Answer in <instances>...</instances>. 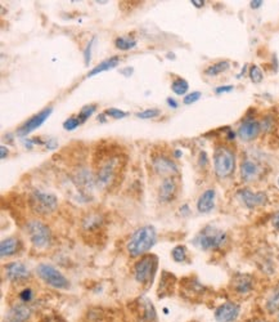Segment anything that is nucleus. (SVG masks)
<instances>
[{"label": "nucleus", "mask_w": 279, "mask_h": 322, "mask_svg": "<svg viewBox=\"0 0 279 322\" xmlns=\"http://www.w3.org/2000/svg\"><path fill=\"white\" fill-rule=\"evenodd\" d=\"M97 159V169H95V180L97 186L102 189H108L116 183L120 173L124 170L126 164V156L121 154V151L106 150L102 151Z\"/></svg>", "instance_id": "f257e3e1"}, {"label": "nucleus", "mask_w": 279, "mask_h": 322, "mask_svg": "<svg viewBox=\"0 0 279 322\" xmlns=\"http://www.w3.org/2000/svg\"><path fill=\"white\" fill-rule=\"evenodd\" d=\"M156 240H157L156 228L153 226H143L131 235L130 240L126 244V250L131 258L143 257L148 254V251L155 246Z\"/></svg>", "instance_id": "f03ea898"}, {"label": "nucleus", "mask_w": 279, "mask_h": 322, "mask_svg": "<svg viewBox=\"0 0 279 322\" xmlns=\"http://www.w3.org/2000/svg\"><path fill=\"white\" fill-rule=\"evenodd\" d=\"M226 240L228 236L223 230H219L214 226H206L194 237L193 244L203 251H215L223 248L226 244Z\"/></svg>", "instance_id": "7ed1b4c3"}, {"label": "nucleus", "mask_w": 279, "mask_h": 322, "mask_svg": "<svg viewBox=\"0 0 279 322\" xmlns=\"http://www.w3.org/2000/svg\"><path fill=\"white\" fill-rule=\"evenodd\" d=\"M214 170L219 179L229 178L235 170V154L224 145L216 146L214 152Z\"/></svg>", "instance_id": "20e7f679"}, {"label": "nucleus", "mask_w": 279, "mask_h": 322, "mask_svg": "<svg viewBox=\"0 0 279 322\" xmlns=\"http://www.w3.org/2000/svg\"><path fill=\"white\" fill-rule=\"evenodd\" d=\"M29 205L38 216H51L58 207V197L43 189H34L29 197Z\"/></svg>", "instance_id": "39448f33"}, {"label": "nucleus", "mask_w": 279, "mask_h": 322, "mask_svg": "<svg viewBox=\"0 0 279 322\" xmlns=\"http://www.w3.org/2000/svg\"><path fill=\"white\" fill-rule=\"evenodd\" d=\"M26 234L35 249L44 250L52 244V232L44 222L39 219H31L26 223Z\"/></svg>", "instance_id": "423d86ee"}, {"label": "nucleus", "mask_w": 279, "mask_h": 322, "mask_svg": "<svg viewBox=\"0 0 279 322\" xmlns=\"http://www.w3.org/2000/svg\"><path fill=\"white\" fill-rule=\"evenodd\" d=\"M157 264L158 259L156 255L146 254L140 257V259L134 266V278H135V281L142 285L149 284L155 277V273L157 271Z\"/></svg>", "instance_id": "0eeeda50"}, {"label": "nucleus", "mask_w": 279, "mask_h": 322, "mask_svg": "<svg viewBox=\"0 0 279 322\" xmlns=\"http://www.w3.org/2000/svg\"><path fill=\"white\" fill-rule=\"evenodd\" d=\"M36 273L45 284L54 287V289L67 290L70 287V281L67 280V277L61 272L60 269H57L52 264H39L36 268Z\"/></svg>", "instance_id": "6e6552de"}, {"label": "nucleus", "mask_w": 279, "mask_h": 322, "mask_svg": "<svg viewBox=\"0 0 279 322\" xmlns=\"http://www.w3.org/2000/svg\"><path fill=\"white\" fill-rule=\"evenodd\" d=\"M52 113H53V109H52V107H47V109L42 110L40 113L31 116L27 122H25L21 127L18 128L17 136L21 137V138H25V137H27L30 133H33L34 130L39 129V128L47 122L48 118L51 116Z\"/></svg>", "instance_id": "1a4fd4ad"}, {"label": "nucleus", "mask_w": 279, "mask_h": 322, "mask_svg": "<svg viewBox=\"0 0 279 322\" xmlns=\"http://www.w3.org/2000/svg\"><path fill=\"white\" fill-rule=\"evenodd\" d=\"M261 132V125L253 116H246L238 128V137L244 142H251L256 139Z\"/></svg>", "instance_id": "9d476101"}, {"label": "nucleus", "mask_w": 279, "mask_h": 322, "mask_svg": "<svg viewBox=\"0 0 279 322\" xmlns=\"http://www.w3.org/2000/svg\"><path fill=\"white\" fill-rule=\"evenodd\" d=\"M237 197L247 209L252 210L255 207L262 206L267 202V195L265 192H253L249 188L238 189Z\"/></svg>", "instance_id": "9b49d317"}, {"label": "nucleus", "mask_w": 279, "mask_h": 322, "mask_svg": "<svg viewBox=\"0 0 279 322\" xmlns=\"http://www.w3.org/2000/svg\"><path fill=\"white\" fill-rule=\"evenodd\" d=\"M152 166H153V170L158 175H162L163 178L174 177L179 173L178 165L175 164V161L170 159V157L165 156V155H157V156L153 157Z\"/></svg>", "instance_id": "f8f14e48"}, {"label": "nucleus", "mask_w": 279, "mask_h": 322, "mask_svg": "<svg viewBox=\"0 0 279 322\" xmlns=\"http://www.w3.org/2000/svg\"><path fill=\"white\" fill-rule=\"evenodd\" d=\"M240 313L239 304L234 301H225L215 309L214 317L217 322H234Z\"/></svg>", "instance_id": "ddd939ff"}, {"label": "nucleus", "mask_w": 279, "mask_h": 322, "mask_svg": "<svg viewBox=\"0 0 279 322\" xmlns=\"http://www.w3.org/2000/svg\"><path fill=\"white\" fill-rule=\"evenodd\" d=\"M232 289L238 295H247L253 290L255 278L247 273H237L232 278Z\"/></svg>", "instance_id": "4468645a"}, {"label": "nucleus", "mask_w": 279, "mask_h": 322, "mask_svg": "<svg viewBox=\"0 0 279 322\" xmlns=\"http://www.w3.org/2000/svg\"><path fill=\"white\" fill-rule=\"evenodd\" d=\"M33 314V309L26 303H17L7 312L3 322H26Z\"/></svg>", "instance_id": "2eb2a0df"}, {"label": "nucleus", "mask_w": 279, "mask_h": 322, "mask_svg": "<svg viewBox=\"0 0 279 322\" xmlns=\"http://www.w3.org/2000/svg\"><path fill=\"white\" fill-rule=\"evenodd\" d=\"M6 271V277L12 282H22L30 277V271L26 267V264L21 262H12L4 267Z\"/></svg>", "instance_id": "dca6fc26"}, {"label": "nucleus", "mask_w": 279, "mask_h": 322, "mask_svg": "<svg viewBox=\"0 0 279 322\" xmlns=\"http://www.w3.org/2000/svg\"><path fill=\"white\" fill-rule=\"evenodd\" d=\"M178 193V183L174 177L163 178L160 184V191H158V198L161 202H171L176 197Z\"/></svg>", "instance_id": "f3484780"}, {"label": "nucleus", "mask_w": 279, "mask_h": 322, "mask_svg": "<svg viewBox=\"0 0 279 322\" xmlns=\"http://www.w3.org/2000/svg\"><path fill=\"white\" fill-rule=\"evenodd\" d=\"M240 178L243 182H253L261 174V168L256 161L251 159H244L240 164Z\"/></svg>", "instance_id": "a211bd4d"}, {"label": "nucleus", "mask_w": 279, "mask_h": 322, "mask_svg": "<svg viewBox=\"0 0 279 322\" xmlns=\"http://www.w3.org/2000/svg\"><path fill=\"white\" fill-rule=\"evenodd\" d=\"M215 198H216L215 189H206L205 192H202V195L198 197V201H197V210L202 214L210 213L211 210L215 207Z\"/></svg>", "instance_id": "6ab92c4d"}, {"label": "nucleus", "mask_w": 279, "mask_h": 322, "mask_svg": "<svg viewBox=\"0 0 279 322\" xmlns=\"http://www.w3.org/2000/svg\"><path fill=\"white\" fill-rule=\"evenodd\" d=\"M21 248V241L17 237H7L0 243V255L2 258H9L17 254Z\"/></svg>", "instance_id": "aec40b11"}, {"label": "nucleus", "mask_w": 279, "mask_h": 322, "mask_svg": "<svg viewBox=\"0 0 279 322\" xmlns=\"http://www.w3.org/2000/svg\"><path fill=\"white\" fill-rule=\"evenodd\" d=\"M103 226V218L99 213H90L83 219V231L88 234H95Z\"/></svg>", "instance_id": "412c9836"}, {"label": "nucleus", "mask_w": 279, "mask_h": 322, "mask_svg": "<svg viewBox=\"0 0 279 322\" xmlns=\"http://www.w3.org/2000/svg\"><path fill=\"white\" fill-rule=\"evenodd\" d=\"M139 308H140V319L142 322H155L156 321V309L155 305L152 304V301L148 298L139 299Z\"/></svg>", "instance_id": "4be33fe9"}, {"label": "nucleus", "mask_w": 279, "mask_h": 322, "mask_svg": "<svg viewBox=\"0 0 279 322\" xmlns=\"http://www.w3.org/2000/svg\"><path fill=\"white\" fill-rule=\"evenodd\" d=\"M120 63V57L119 56H113V57H110V58L104 59V61H102L101 63H98L97 66H94V67L90 70L89 72H88V75H86V77H93L95 76V75L101 74V72H104V71H108V70H112V68L117 67Z\"/></svg>", "instance_id": "5701e85b"}, {"label": "nucleus", "mask_w": 279, "mask_h": 322, "mask_svg": "<svg viewBox=\"0 0 279 322\" xmlns=\"http://www.w3.org/2000/svg\"><path fill=\"white\" fill-rule=\"evenodd\" d=\"M175 277L172 275H170L167 271H163L162 276H161L160 281V289H158V296L162 298V296L167 295V294L171 293L172 287H174V284H175Z\"/></svg>", "instance_id": "b1692460"}, {"label": "nucleus", "mask_w": 279, "mask_h": 322, "mask_svg": "<svg viewBox=\"0 0 279 322\" xmlns=\"http://www.w3.org/2000/svg\"><path fill=\"white\" fill-rule=\"evenodd\" d=\"M115 47L120 50H130L137 47V39H134L130 35L117 36L115 39Z\"/></svg>", "instance_id": "393cba45"}, {"label": "nucleus", "mask_w": 279, "mask_h": 322, "mask_svg": "<svg viewBox=\"0 0 279 322\" xmlns=\"http://www.w3.org/2000/svg\"><path fill=\"white\" fill-rule=\"evenodd\" d=\"M230 67V63L228 61H219V62L214 63V65L208 66L205 70V74L207 76H217V75L223 74L226 70H229Z\"/></svg>", "instance_id": "a878e982"}, {"label": "nucleus", "mask_w": 279, "mask_h": 322, "mask_svg": "<svg viewBox=\"0 0 279 322\" xmlns=\"http://www.w3.org/2000/svg\"><path fill=\"white\" fill-rule=\"evenodd\" d=\"M188 89H189V84L183 77H176L171 83V90L176 95H187Z\"/></svg>", "instance_id": "bb28decb"}, {"label": "nucleus", "mask_w": 279, "mask_h": 322, "mask_svg": "<svg viewBox=\"0 0 279 322\" xmlns=\"http://www.w3.org/2000/svg\"><path fill=\"white\" fill-rule=\"evenodd\" d=\"M266 309L269 313H276L279 310V284L273 290L271 295L266 301Z\"/></svg>", "instance_id": "cd10ccee"}, {"label": "nucleus", "mask_w": 279, "mask_h": 322, "mask_svg": "<svg viewBox=\"0 0 279 322\" xmlns=\"http://www.w3.org/2000/svg\"><path fill=\"white\" fill-rule=\"evenodd\" d=\"M171 258L176 263H184L188 259V250L184 245H178L171 250Z\"/></svg>", "instance_id": "c85d7f7f"}, {"label": "nucleus", "mask_w": 279, "mask_h": 322, "mask_svg": "<svg viewBox=\"0 0 279 322\" xmlns=\"http://www.w3.org/2000/svg\"><path fill=\"white\" fill-rule=\"evenodd\" d=\"M95 110H97V104H86L80 110L78 118L80 119L81 123H85L95 113Z\"/></svg>", "instance_id": "c756f323"}, {"label": "nucleus", "mask_w": 279, "mask_h": 322, "mask_svg": "<svg viewBox=\"0 0 279 322\" xmlns=\"http://www.w3.org/2000/svg\"><path fill=\"white\" fill-rule=\"evenodd\" d=\"M249 79H251V81L255 84L261 83L262 79H264V75H262L261 68L256 65L251 66V67H249Z\"/></svg>", "instance_id": "7c9ffc66"}, {"label": "nucleus", "mask_w": 279, "mask_h": 322, "mask_svg": "<svg viewBox=\"0 0 279 322\" xmlns=\"http://www.w3.org/2000/svg\"><path fill=\"white\" fill-rule=\"evenodd\" d=\"M161 115V111L158 109H147L144 111H140V113L135 114L138 119H143V120H147V119H155L157 116Z\"/></svg>", "instance_id": "2f4dec72"}, {"label": "nucleus", "mask_w": 279, "mask_h": 322, "mask_svg": "<svg viewBox=\"0 0 279 322\" xmlns=\"http://www.w3.org/2000/svg\"><path fill=\"white\" fill-rule=\"evenodd\" d=\"M81 124H83V123L80 122V119H79L78 116H71V118H69L67 120H65V123H63V128H65L66 130L71 132V130H75L76 128L80 127Z\"/></svg>", "instance_id": "473e14b6"}, {"label": "nucleus", "mask_w": 279, "mask_h": 322, "mask_svg": "<svg viewBox=\"0 0 279 322\" xmlns=\"http://www.w3.org/2000/svg\"><path fill=\"white\" fill-rule=\"evenodd\" d=\"M104 114L112 119H124L129 115L126 111H122V110L120 109H115V107H110V109H107L106 111H104Z\"/></svg>", "instance_id": "72a5a7b5"}, {"label": "nucleus", "mask_w": 279, "mask_h": 322, "mask_svg": "<svg viewBox=\"0 0 279 322\" xmlns=\"http://www.w3.org/2000/svg\"><path fill=\"white\" fill-rule=\"evenodd\" d=\"M260 125H261V130H264V132H271L274 129V127H275L274 118L273 116H265L262 119V122L260 123Z\"/></svg>", "instance_id": "f704fd0d"}, {"label": "nucleus", "mask_w": 279, "mask_h": 322, "mask_svg": "<svg viewBox=\"0 0 279 322\" xmlns=\"http://www.w3.org/2000/svg\"><path fill=\"white\" fill-rule=\"evenodd\" d=\"M34 299V291L33 289H30V287H27V289H24L20 293V300L22 301V303H26V304H29L30 301H33Z\"/></svg>", "instance_id": "c9c22d12"}, {"label": "nucleus", "mask_w": 279, "mask_h": 322, "mask_svg": "<svg viewBox=\"0 0 279 322\" xmlns=\"http://www.w3.org/2000/svg\"><path fill=\"white\" fill-rule=\"evenodd\" d=\"M94 42H95V38H93L92 40L88 43L85 50H84V62H85V66L90 65V61H92V48H93V44H94Z\"/></svg>", "instance_id": "e433bc0d"}, {"label": "nucleus", "mask_w": 279, "mask_h": 322, "mask_svg": "<svg viewBox=\"0 0 279 322\" xmlns=\"http://www.w3.org/2000/svg\"><path fill=\"white\" fill-rule=\"evenodd\" d=\"M201 92H192V93H188L187 95H185L184 98H183V103L184 104H193L194 102H197V100L201 98Z\"/></svg>", "instance_id": "4c0bfd02"}, {"label": "nucleus", "mask_w": 279, "mask_h": 322, "mask_svg": "<svg viewBox=\"0 0 279 322\" xmlns=\"http://www.w3.org/2000/svg\"><path fill=\"white\" fill-rule=\"evenodd\" d=\"M233 89H234V86H233V85H223V86H217V88H215V93H216V94H223V93H229V92H232Z\"/></svg>", "instance_id": "58836bf2"}, {"label": "nucleus", "mask_w": 279, "mask_h": 322, "mask_svg": "<svg viewBox=\"0 0 279 322\" xmlns=\"http://www.w3.org/2000/svg\"><path fill=\"white\" fill-rule=\"evenodd\" d=\"M45 146H47V148H49V150H54V148H57V146H58V142H57L54 138H51L45 142Z\"/></svg>", "instance_id": "ea45409f"}, {"label": "nucleus", "mask_w": 279, "mask_h": 322, "mask_svg": "<svg viewBox=\"0 0 279 322\" xmlns=\"http://www.w3.org/2000/svg\"><path fill=\"white\" fill-rule=\"evenodd\" d=\"M199 165L201 166L207 165V155H206V152H201V156H199Z\"/></svg>", "instance_id": "a19ab883"}, {"label": "nucleus", "mask_w": 279, "mask_h": 322, "mask_svg": "<svg viewBox=\"0 0 279 322\" xmlns=\"http://www.w3.org/2000/svg\"><path fill=\"white\" fill-rule=\"evenodd\" d=\"M166 103L169 104V107H171V109H174V110L178 109V106H179L178 102H176V100L174 99V98H171V97L167 98V99H166Z\"/></svg>", "instance_id": "79ce46f5"}, {"label": "nucleus", "mask_w": 279, "mask_h": 322, "mask_svg": "<svg viewBox=\"0 0 279 322\" xmlns=\"http://www.w3.org/2000/svg\"><path fill=\"white\" fill-rule=\"evenodd\" d=\"M271 221H273L274 228L279 231V210H278V211H276L275 214H274V217H273V219H271Z\"/></svg>", "instance_id": "37998d69"}, {"label": "nucleus", "mask_w": 279, "mask_h": 322, "mask_svg": "<svg viewBox=\"0 0 279 322\" xmlns=\"http://www.w3.org/2000/svg\"><path fill=\"white\" fill-rule=\"evenodd\" d=\"M0 151H2V154H0V157H2V160H4L7 156H8V154H9L8 147H6V146H2V147H0Z\"/></svg>", "instance_id": "c03bdc74"}, {"label": "nucleus", "mask_w": 279, "mask_h": 322, "mask_svg": "<svg viewBox=\"0 0 279 322\" xmlns=\"http://www.w3.org/2000/svg\"><path fill=\"white\" fill-rule=\"evenodd\" d=\"M190 3L193 4L196 8H202V7L205 6V2H203V0H192Z\"/></svg>", "instance_id": "a18cd8bd"}, {"label": "nucleus", "mask_w": 279, "mask_h": 322, "mask_svg": "<svg viewBox=\"0 0 279 322\" xmlns=\"http://www.w3.org/2000/svg\"><path fill=\"white\" fill-rule=\"evenodd\" d=\"M261 4H264V2H261V0H257V2H251V8H260L261 7Z\"/></svg>", "instance_id": "49530a36"}, {"label": "nucleus", "mask_w": 279, "mask_h": 322, "mask_svg": "<svg viewBox=\"0 0 279 322\" xmlns=\"http://www.w3.org/2000/svg\"><path fill=\"white\" fill-rule=\"evenodd\" d=\"M181 156H183V152H181V151H179V150L174 151V157H175V159H179V157H181Z\"/></svg>", "instance_id": "de8ad7c7"}, {"label": "nucleus", "mask_w": 279, "mask_h": 322, "mask_svg": "<svg viewBox=\"0 0 279 322\" xmlns=\"http://www.w3.org/2000/svg\"><path fill=\"white\" fill-rule=\"evenodd\" d=\"M104 118H106V114H101V115H99L98 116V122H101V123H104V122H106V119H104Z\"/></svg>", "instance_id": "09e8293b"}, {"label": "nucleus", "mask_w": 279, "mask_h": 322, "mask_svg": "<svg viewBox=\"0 0 279 322\" xmlns=\"http://www.w3.org/2000/svg\"><path fill=\"white\" fill-rule=\"evenodd\" d=\"M42 322H51V321H49V319H48V318H45V319H43Z\"/></svg>", "instance_id": "8fccbe9b"}, {"label": "nucleus", "mask_w": 279, "mask_h": 322, "mask_svg": "<svg viewBox=\"0 0 279 322\" xmlns=\"http://www.w3.org/2000/svg\"><path fill=\"white\" fill-rule=\"evenodd\" d=\"M276 313H278V316H276V318H278V322H279V310H278V312H276Z\"/></svg>", "instance_id": "3c124183"}, {"label": "nucleus", "mask_w": 279, "mask_h": 322, "mask_svg": "<svg viewBox=\"0 0 279 322\" xmlns=\"http://www.w3.org/2000/svg\"><path fill=\"white\" fill-rule=\"evenodd\" d=\"M276 183H278V187H279V177H278V179H276Z\"/></svg>", "instance_id": "603ef678"}]
</instances>
